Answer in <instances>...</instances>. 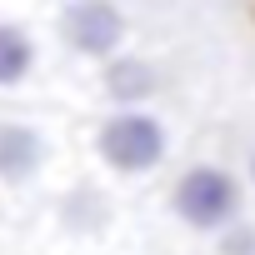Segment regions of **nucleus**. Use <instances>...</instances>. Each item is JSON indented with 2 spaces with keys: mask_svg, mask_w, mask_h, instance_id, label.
I'll return each mask as SVG.
<instances>
[{
  "mask_svg": "<svg viewBox=\"0 0 255 255\" xmlns=\"http://www.w3.org/2000/svg\"><path fill=\"white\" fill-rule=\"evenodd\" d=\"M220 255H255V225H225L220 230Z\"/></svg>",
  "mask_w": 255,
  "mask_h": 255,
  "instance_id": "8",
  "label": "nucleus"
},
{
  "mask_svg": "<svg viewBox=\"0 0 255 255\" xmlns=\"http://www.w3.org/2000/svg\"><path fill=\"white\" fill-rule=\"evenodd\" d=\"M100 90L110 95L115 110H135L160 90V75L140 55H110V60H100Z\"/></svg>",
  "mask_w": 255,
  "mask_h": 255,
  "instance_id": "5",
  "label": "nucleus"
},
{
  "mask_svg": "<svg viewBox=\"0 0 255 255\" xmlns=\"http://www.w3.org/2000/svg\"><path fill=\"white\" fill-rule=\"evenodd\" d=\"M170 205L175 215L190 225V230H205V235H220L225 225H235L240 215V180L220 165H190L175 190H170Z\"/></svg>",
  "mask_w": 255,
  "mask_h": 255,
  "instance_id": "2",
  "label": "nucleus"
},
{
  "mask_svg": "<svg viewBox=\"0 0 255 255\" xmlns=\"http://www.w3.org/2000/svg\"><path fill=\"white\" fill-rule=\"evenodd\" d=\"M125 10L115 0H65L60 10V40L80 60H110L125 45Z\"/></svg>",
  "mask_w": 255,
  "mask_h": 255,
  "instance_id": "3",
  "label": "nucleus"
},
{
  "mask_svg": "<svg viewBox=\"0 0 255 255\" xmlns=\"http://www.w3.org/2000/svg\"><path fill=\"white\" fill-rule=\"evenodd\" d=\"M60 220H65L70 230H80V235H95V230L110 220V205H105V195H100V190L80 185V190H70V195H65Z\"/></svg>",
  "mask_w": 255,
  "mask_h": 255,
  "instance_id": "7",
  "label": "nucleus"
},
{
  "mask_svg": "<svg viewBox=\"0 0 255 255\" xmlns=\"http://www.w3.org/2000/svg\"><path fill=\"white\" fill-rule=\"evenodd\" d=\"M35 35L20 25V20H0V90H20L30 75H35Z\"/></svg>",
  "mask_w": 255,
  "mask_h": 255,
  "instance_id": "6",
  "label": "nucleus"
},
{
  "mask_svg": "<svg viewBox=\"0 0 255 255\" xmlns=\"http://www.w3.org/2000/svg\"><path fill=\"white\" fill-rule=\"evenodd\" d=\"M95 155L100 165H110L115 175H150L165 165L170 155V135L160 115L150 110H110L100 125H95Z\"/></svg>",
  "mask_w": 255,
  "mask_h": 255,
  "instance_id": "1",
  "label": "nucleus"
},
{
  "mask_svg": "<svg viewBox=\"0 0 255 255\" xmlns=\"http://www.w3.org/2000/svg\"><path fill=\"white\" fill-rule=\"evenodd\" d=\"M50 165V135L30 120H0V185H25Z\"/></svg>",
  "mask_w": 255,
  "mask_h": 255,
  "instance_id": "4",
  "label": "nucleus"
},
{
  "mask_svg": "<svg viewBox=\"0 0 255 255\" xmlns=\"http://www.w3.org/2000/svg\"><path fill=\"white\" fill-rule=\"evenodd\" d=\"M250 175H255V160H250Z\"/></svg>",
  "mask_w": 255,
  "mask_h": 255,
  "instance_id": "9",
  "label": "nucleus"
}]
</instances>
